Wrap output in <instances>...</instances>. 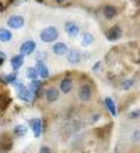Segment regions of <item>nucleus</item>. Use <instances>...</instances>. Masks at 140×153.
<instances>
[{
  "label": "nucleus",
  "mask_w": 140,
  "mask_h": 153,
  "mask_svg": "<svg viewBox=\"0 0 140 153\" xmlns=\"http://www.w3.org/2000/svg\"><path fill=\"white\" fill-rule=\"evenodd\" d=\"M57 37H59V33H57L56 27H52V25L51 27L43 28L41 31V34H39V38H41L43 42H53Z\"/></svg>",
  "instance_id": "obj_1"
},
{
  "label": "nucleus",
  "mask_w": 140,
  "mask_h": 153,
  "mask_svg": "<svg viewBox=\"0 0 140 153\" xmlns=\"http://www.w3.org/2000/svg\"><path fill=\"white\" fill-rule=\"evenodd\" d=\"M17 93H18V97L23 100V101L28 102L31 101V98H32V91L29 90V87H25L23 84H20L18 87H17Z\"/></svg>",
  "instance_id": "obj_2"
},
{
  "label": "nucleus",
  "mask_w": 140,
  "mask_h": 153,
  "mask_svg": "<svg viewBox=\"0 0 140 153\" xmlns=\"http://www.w3.org/2000/svg\"><path fill=\"white\" fill-rule=\"evenodd\" d=\"M35 48H37V44L34 41H25L21 44V47H20V53L21 55H31L34 51H35Z\"/></svg>",
  "instance_id": "obj_3"
},
{
  "label": "nucleus",
  "mask_w": 140,
  "mask_h": 153,
  "mask_svg": "<svg viewBox=\"0 0 140 153\" xmlns=\"http://www.w3.org/2000/svg\"><path fill=\"white\" fill-rule=\"evenodd\" d=\"M79 98L81 101H88L91 96H93V91H91V87H90L88 84H83L81 87L79 88Z\"/></svg>",
  "instance_id": "obj_4"
},
{
  "label": "nucleus",
  "mask_w": 140,
  "mask_h": 153,
  "mask_svg": "<svg viewBox=\"0 0 140 153\" xmlns=\"http://www.w3.org/2000/svg\"><path fill=\"white\" fill-rule=\"evenodd\" d=\"M7 25L14 28V30H18V28H21L24 25V19L21 16H11L7 20Z\"/></svg>",
  "instance_id": "obj_5"
},
{
  "label": "nucleus",
  "mask_w": 140,
  "mask_h": 153,
  "mask_svg": "<svg viewBox=\"0 0 140 153\" xmlns=\"http://www.w3.org/2000/svg\"><path fill=\"white\" fill-rule=\"evenodd\" d=\"M65 31L67 34H69L70 37H77L79 35V33H80V28H79V25L76 23H73V21H67V23L65 24Z\"/></svg>",
  "instance_id": "obj_6"
},
{
  "label": "nucleus",
  "mask_w": 140,
  "mask_h": 153,
  "mask_svg": "<svg viewBox=\"0 0 140 153\" xmlns=\"http://www.w3.org/2000/svg\"><path fill=\"white\" fill-rule=\"evenodd\" d=\"M45 98L49 102H55L59 98V90L56 87H48L45 90Z\"/></svg>",
  "instance_id": "obj_7"
},
{
  "label": "nucleus",
  "mask_w": 140,
  "mask_h": 153,
  "mask_svg": "<svg viewBox=\"0 0 140 153\" xmlns=\"http://www.w3.org/2000/svg\"><path fill=\"white\" fill-rule=\"evenodd\" d=\"M31 129L34 131V135H35V138H39V135H41V129H42V122L39 118H34L31 120Z\"/></svg>",
  "instance_id": "obj_8"
},
{
  "label": "nucleus",
  "mask_w": 140,
  "mask_h": 153,
  "mask_svg": "<svg viewBox=\"0 0 140 153\" xmlns=\"http://www.w3.org/2000/svg\"><path fill=\"white\" fill-rule=\"evenodd\" d=\"M71 88H73V80L70 79V77H65L60 82V90L65 94H67L71 91Z\"/></svg>",
  "instance_id": "obj_9"
},
{
  "label": "nucleus",
  "mask_w": 140,
  "mask_h": 153,
  "mask_svg": "<svg viewBox=\"0 0 140 153\" xmlns=\"http://www.w3.org/2000/svg\"><path fill=\"white\" fill-rule=\"evenodd\" d=\"M10 63H11V68H13L14 70L20 69V68L23 66V63H24V55L18 53V55L13 56V58H11V60H10Z\"/></svg>",
  "instance_id": "obj_10"
},
{
  "label": "nucleus",
  "mask_w": 140,
  "mask_h": 153,
  "mask_svg": "<svg viewBox=\"0 0 140 153\" xmlns=\"http://www.w3.org/2000/svg\"><path fill=\"white\" fill-rule=\"evenodd\" d=\"M80 52L76 51V49H69V52H67V60H69V63H71V65H74V63H79L80 62Z\"/></svg>",
  "instance_id": "obj_11"
},
{
  "label": "nucleus",
  "mask_w": 140,
  "mask_h": 153,
  "mask_svg": "<svg viewBox=\"0 0 140 153\" xmlns=\"http://www.w3.org/2000/svg\"><path fill=\"white\" fill-rule=\"evenodd\" d=\"M35 69H37L38 74H39V77H42V79H48V77H49V70H48V68L43 65L42 62H37Z\"/></svg>",
  "instance_id": "obj_12"
},
{
  "label": "nucleus",
  "mask_w": 140,
  "mask_h": 153,
  "mask_svg": "<svg viewBox=\"0 0 140 153\" xmlns=\"http://www.w3.org/2000/svg\"><path fill=\"white\" fill-rule=\"evenodd\" d=\"M122 35V30L119 25H115V27H112L111 30H109V33H108V38L111 39V41H116V39H119Z\"/></svg>",
  "instance_id": "obj_13"
},
{
  "label": "nucleus",
  "mask_w": 140,
  "mask_h": 153,
  "mask_svg": "<svg viewBox=\"0 0 140 153\" xmlns=\"http://www.w3.org/2000/svg\"><path fill=\"white\" fill-rule=\"evenodd\" d=\"M52 51H53V53H56V55H65V53L69 52L66 44H63V42H56L55 45H53V48H52Z\"/></svg>",
  "instance_id": "obj_14"
},
{
  "label": "nucleus",
  "mask_w": 140,
  "mask_h": 153,
  "mask_svg": "<svg viewBox=\"0 0 140 153\" xmlns=\"http://www.w3.org/2000/svg\"><path fill=\"white\" fill-rule=\"evenodd\" d=\"M102 14L105 16V19L107 20H112L115 16H116V9L112 7V6H109V4H107V6H104Z\"/></svg>",
  "instance_id": "obj_15"
},
{
  "label": "nucleus",
  "mask_w": 140,
  "mask_h": 153,
  "mask_svg": "<svg viewBox=\"0 0 140 153\" xmlns=\"http://www.w3.org/2000/svg\"><path fill=\"white\" fill-rule=\"evenodd\" d=\"M105 105H107V108H108V111L112 114V117H116V105H115V102H113V100L112 98H109V97H107L105 98Z\"/></svg>",
  "instance_id": "obj_16"
},
{
  "label": "nucleus",
  "mask_w": 140,
  "mask_h": 153,
  "mask_svg": "<svg viewBox=\"0 0 140 153\" xmlns=\"http://www.w3.org/2000/svg\"><path fill=\"white\" fill-rule=\"evenodd\" d=\"M13 38L11 33H10L7 28H0V41L1 42H9Z\"/></svg>",
  "instance_id": "obj_17"
},
{
  "label": "nucleus",
  "mask_w": 140,
  "mask_h": 153,
  "mask_svg": "<svg viewBox=\"0 0 140 153\" xmlns=\"http://www.w3.org/2000/svg\"><path fill=\"white\" fill-rule=\"evenodd\" d=\"M38 76H39V74H38V72H37L35 68H28L27 69V77L29 80H37Z\"/></svg>",
  "instance_id": "obj_18"
},
{
  "label": "nucleus",
  "mask_w": 140,
  "mask_h": 153,
  "mask_svg": "<svg viewBox=\"0 0 140 153\" xmlns=\"http://www.w3.org/2000/svg\"><path fill=\"white\" fill-rule=\"evenodd\" d=\"M27 126L25 125H17L14 128V134L17 135V136H24V135L27 134Z\"/></svg>",
  "instance_id": "obj_19"
},
{
  "label": "nucleus",
  "mask_w": 140,
  "mask_h": 153,
  "mask_svg": "<svg viewBox=\"0 0 140 153\" xmlns=\"http://www.w3.org/2000/svg\"><path fill=\"white\" fill-rule=\"evenodd\" d=\"M93 41H94V37L91 35V34H84L81 45H83V47H88L90 44H93Z\"/></svg>",
  "instance_id": "obj_20"
},
{
  "label": "nucleus",
  "mask_w": 140,
  "mask_h": 153,
  "mask_svg": "<svg viewBox=\"0 0 140 153\" xmlns=\"http://www.w3.org/2000/svg\"><path fill=\"white\" fill-rule=\"evenodd\" d=\"M41 87V82L39 80H31V84H29V90L32 93H38V90Z\"/></svg>",
  "instance_id": "obj_21"
},
{
  "label": "nucleus",
  "mask_w": 140,
  "mask_h": 153,
  "mask_svg": "<svg viewBox=\"0 0 140 153\" xmlns=\"http://www.w3.org/2000/svg\"><path fill=\"white\" fill-rule=\"evenodd\" d=\"M133 84H135V80H133V79L123 80V82H122V84H121V88H122V90H129Z\"/></svg>",
  "instance_id": "obj_22"
},
{
  "label": "nucleus",
  "mask_w": 140,
  "mask_h": 153,
  "mask_svg": "<svg viewBox=\"0 0 140 153\" xmlns=\"http://www.w3.org/2000/svg\"><path fill=\"white\" fill-rule=\"evenodd\" d=\"M3 79H4V83H11V84H14L15 82H17V79H15V72H13L11 74H7V76H4Z\"/></svg>",
  "instance_id": "obj_23"
},
{
  "label": "nucleus",
  "mask_w": 140,
  "mask_h": 153,
  "mask_svg": "<svg viewBox=\"0 0 140 153\" xmlns=\"http://www.w3.org/2000/svg\"><path fill=\"white\" fill-rule=\"evenodd\" d=\"M139 115H140L139 111H132L130 114H129V118H130V120H137V118H139Z\"/></svg>",
  "instance_id": "obj_24"
},
{
  "label": "nucleus",
  "mask_w": 140,
  "mask_h": 153,
  "mask_svg": "<svg viewBox=\"0 0 140 153\" xmlns=\"http://www.w3.org/2000/svg\"><path fill=\"white\" fill-rule=\"evenodd\" d=\"M132 140H133V142H135V140H140V131L133 132V135H132Z\"/></svg>",
  "instance_id": "obj_25"
},
{
  "label": "nucleus",
  "mask_w": 140,
  "mask_h": 153,
  "mask_svg": "<svg viewBox=\"0 0 140 153\" xmlns=\"http://www.w3.org/2000/svg\"><path fill=\"white\" fill-rule=\"evenodd\" d=\"M39 153H52L51 149L48 148V146H42L41 149H39Z\"/></svg>",
  "instance_id": "obj_26"
},
{
  "label": "nucleus",
  "mask_w": 140,
  "mask_h": 153,
  "mask_svg": "<svg viewBox=\"0 0 140 153\" xmlns=\"http://www.w3.org/2000/svg\"><path fill=\"white\" fill-rule=\"evenodd\" d=\"M99 68H101V62H97V63H95V65L93 66V72H97V70L99 69Z\"/></svg>",
  "instance_id": "obj_27"
},
{
  "label": "nucleus",
  "mask_w": 140,
  "mask_h": 153,
  "mask_svg": "<svg viewBox=\"0 0 140 153\" xmlns=\"http://www.w3.org/2000/svg\"><path fill=\"white\" fill-rule=\"evenodd\" d=\"M4 59H6V55L3 53V52H0V65L3 63V60H4Z\"/></svg>",
  "instance_id": "obj_28"
},
{
  "label": "nucleus",
  "mask_w": 140,
  "mask_h": 153,
  "mask_svg": "<svg viewBox=\"0 0 140 153\" xmlns=\"http://www.w3.org/2000/svg\"><path fill=\"white\" fill-rule=\"evenodd\" d=\"M57 3H63V1H66V0H56Z\"/></svg>",
  "instance_id": "obj_29"
},
{
  "label": "nucleus",
  "mask_w": 140,
  "mask_h": 153,
  "mask_svg": "<svg viewBox=\"0 0 140 153\" xmlns=\"http://www.w3.org/2000/svg\"><path fill=\"white\" fill-rule=\"evenodd\" d=\"M1 9H3V6H1V3H0V11H1Z\"/></svg>",
  "instance_id": "obj_30"
}]
</instances>
